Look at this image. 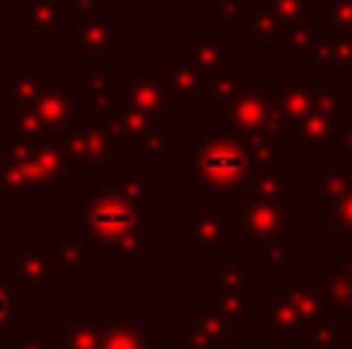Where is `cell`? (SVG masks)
<instances>
[{
  "label": "cell",
  "instance_id": "6da1fadb",
  "mask_svg": "<svg viewBox=\"0 0 352 349\" xmlns=\"http://www.w3.org/2000/svg\"><path fill=\"white\" fill-rule=\"evenodd\" d=\"M241 229L235 251L256 266H297V195H254L244 192Z\"/></svg>",
  "mask_w": 352,
  "mask_h": 349
},
{
  "label": "cell",
  "instance_id": "7a4b0ae2",
  "mask_svg": "<svg viewBox=\"0 0 352 349\" xmlns=\"http://www.w3.org/2000/svg\"><path fill=\"white\" fill-rule=\"evenodd\" d=\"M182 167L198 173L204 195H238L241 198L250 185L248 142L232 133H213L195 152L182 155Z\"/></svg>",
  "mask_w": 352,
  "mask_h": 349
},
{
  "label": "cell",
  "instance_id": "3957f363",
  "mask_svg": "<svg viewBox=\"0 0 352 349\" xmlns=\"http://www.w3.org/2000/svg\"><path fill=\"white\" fill-rule=\"evenodd\" d=\"M3 155L25 173L31 195H72V164L56 139H12L3 146Z\"/></svg>",
  "mask_w": 352,
  "mask_h": 349
},
{
  "label": "cell",
  "instance_id": "277c9868",
  "mask_svg": "<svg viewBox=\"0 0 352 349\" xmlns=\"http://www.w3.org/2000/svg\"><path fill=\"white\" fill-rule=\"evenodd\" d=\"M213 133H232L244 142L256 139V136H272V111H269L266 87L241 84L229 99L213 102Z\"/></svg>",
  "mask_w": 352,
  "mask_h": 349
},
{
  "label": "cell",
  "instance_id": "5b68a950",
  "mask_svg": "<svg viewBox=\"0 0 352 349\" xmlns=\"http://www.w3.org/2000/svg\"><path fill=\"white\" fill-rule=\"evenodd\" d=\"M210 306L217 309V313H223L226 319L238 322V325L254 319V313H256V275H254V266L244 263L238 251H229L223 257V263L213 269Z\"/></svg>",
  "mask_w": 352,
  "mask_h": 349
},
{
  "label": "cell",
  "instance_id": "8992f818",
  "mask_svg": "<svg viewBox=\"0 0 352 349\" xmlns=\"http://www.w3.org/2000/svg\"><path fill=\"white\" fill-rule=\"evenodd\" d=\"M140 223H142V210L133 207L115 185H102L84 210L87 251H99V247L109 251L124 232H130Z\"/></svg>",
  "mask_w": 352,
  "mask_h": 349
},
{
  "label": "cell",
  "instance_id": "52a82bcc",
  "mask_svg": "<svg viewBox=\"0 0 352 349\" xmlns=\"http://www.w3.org/2000/svg\"><path fill=\"white\" fill-rule=\"evenodd\" d=\"M241 229V210L217 207V210H182V251L186 254H229L235 251V238Z\"/></svg>",
  "mask_w": 352,
  "mask_h": 349
},
{
  "label": "cell",
  "instance_id": "ba28073f",
  "mask_svg": "<svg viewBox=\"0 0 352 349\" xmlns=\"http://www.w3.org/2000/svg\"><path fill=\"white\" fill-rule=\"evenodd\" d=\"M31 111L37 115L47 139H59L62 133H68L72 127H78V124H84L87 117H90L87 99L78 96L72 87L53 84V80H47V84L41 87V93H37L34 102H31Z\"/></svg>",
  "mask_w": 352,
  "mask_h": 349
},
{
  "label": "cell",
  "instance_id": "9c48e42d",
  "mask_svg": "<svg viewBox=\"0 0 352 349\" xmlns=\"http://www.w3.org/2000/svg\"><path fill=\"white\" fill-rule=\"evenodd\" d=\"M12 266L22 275V294L53 297L59 291L53 257H50V247L41 235H19L12 241Z\"/></svg>",
  "mask_w": 352,
  "mask_h": 349
},
{
  "label": "cell",
  "instance_id": "30bf717a",
  "mask_svg": "<svg viewBox=\"0 0 352 349\" xmlns=\"http://www.w3.org/2000/svg\"><path fill=\"white\" fill-rule=\"evenodd\" d=\"M241 334V325L213 306L182 309V349H226Z\"/></svg>",
  "mask_w": 352,
  "mask_h": 349
},
{
  "label": "cell",
  "instance_id": "8fae6325",
  "mask_svg": "<svg viewBox=\"0 0 352 349\" xmlns=\"http://www.w3.org/2000/svg\"><path fill=\"white\" fill-rule=\"evenodd\" d=\"M56 142H59L62 155L68 158V164H87V167H99V170H111L115 167L118 152L109 136L102 133V127L93 121V115L84 124L72 127L68 133H62Z\"/></svg>",
  "mask_w": 352,
  "mask_h": 349
},
{
  "label": "cell",
  "instance_id": "7c38bea8",
  "mask_svg": "<svg viewBox=\"0 0 352 349\" xmlns=\"http://www.w3.org/2000/svg\"><path fill=\"white\" fill-rule=\"evenodd\" d=\"M12 19L34 43H53L62 28H72L68 0H16Z\"/></svg>",
  "mask_w": 352,
  "mask_h": 349
},
{
  "label": "cell",
  "instance_id": "4fadbf2b",
  "mask_svg": "<svg viewBox=\"0 0 352 349\" xmlns=\"http://www.w3.org/2000/svg\"><path fill=\"white\" fill-rule=\"evenodd\" d=\"M269 111H272V136L278 142H291L297 127L312 115V93L309 87H287V84H266Z\"/></svg>",
  "mask_w": 352,
  "mask_h": 349
},
{
  "label": "cell",
  "instance_id": "5bb4252c",
  "mask_svg": "<svg viewBox=\"0 0 352 349\" xmlns=\"http://www.w3.org/2000/svg\"><path fill=\"white\" fill-rule=\"evenodd\" d=\"M322 297L324 315L340 322H352V251H340L337 260L324 269L322 278H312Z\"/></svg>",
  "mask_w": 352,
  "mask_h": 349
},
{
  "label": "cell",
  "instance_id": "9a60e30c",
  "mask_svg": "<svg viewBox=\"0 0 352 349\" xmlns=\"http://www.w3.org/2000/svg\"><path fill=\"white\" fill-rule=\"evenodd\" d=\"M161 84L167 90V105L173 111H198L201 99H204V80H201L198 68L186 59L182 53H173L167 59L164 71H158Z\"/></svg>",
  "mask_w": 352,
  "mask_h": 349
},
{
  "label": "cell",
  "instance_id": "2e32d148",
  "mask_svg": "<svg viewBox=\"0 0 352 349\" xmlns=\"http://www.w3.org/2000/svg\"><path fill=\"white\" fill-rule=\"evenodd\" d=\"M115 99L121 105H130L136 111H146L155 117H170V105H167V90L161 84L158 74L130 68L127 78L115 80Z\"/></svg>",
  "mask_w": 352,
  "mask_h": 349
},
{
  "label": "cell",
  "instance_id": "e0dca14e",
  "mask_svg": "<svg viewBox=\"0 0 352 349\" xmlns=\"http://www.w3.org/2000/svg\"><path fill=\"white\" fill-rule=\"evenodd\" d=\"M250 325H254L256 337H278L281 349H297L300 337H303V325L294 315L291 303L281 297V291L278 294H269L263 300V306H256Z\"/></svg>",
  "mask_w": 352,
  "mask_h": 349
},
{
  "label": "cell",
  "instance_id": "ac0fdd59",
  "mask_svg": "<svg viewBox=\"0 0 352 349\" xmlns=\"http://www.w3.org/2000/svg\"><path fill=\"white\" fill-rule=\"evenodd\" d=\"M179 53L198 68L201 80H204V90H207V84L213 80V74L219 71V65L229 56V49H226V28L223 25H204L192 41L182 43Z\"/></svg>",
  "mask_w": 352,
  "mask_h": 349
},
{
  "label": "cell",
  "instance_id": "d6986e66",
  "mask_svg": "<svg viewBox=\"0 0 352 349\" xmlns=\"http://www.w3.org/2000/svg\"><path fill=\"white\" fill-rule=\"evenodd\" d=\"M124 41H130V31L118 25L115 19H84V22L74 25L72 53L80 59H90V56L109 53Z\"/></svg>",
  "mask_w": 352,
  "mask_h": 349
},
{
  "label": "cell",
  "instance_id": "ffe728a7",
  "mask_svg": "<svg viewBox=\"0 0 352 349\" xmlns=\"http://www.w3.org/2000/svg\"><path fill=\"white\" fill-rule=\"evenodd\" d=\"M53 340L59 349H99L102 344V309L74 306L68 322H59Z\"/></svg>",
  "mask_w": 352,
  "mask_h": 349
},
{
  "label": "cell",
  "instance_id": "44dd1931",
  "mask_svg": "<svg viewBox=\"0 0 352 349\" xmlns=\"http://www.w3.org/2000/svg\"><path fill=\"white\" fill-rule=\"evenodd\" d=\"M346 130H349L346 124L331 121V117L312 111L297 127L291 142H294V148H297V155H337L343 146V133H346Z\"/></svg>",
  "mask_w": 352,
  "mask_h": 349
},
{
  "label": "cell",
  "instance_id": "7402d4cb",
  "mask_svg": "<svg viewBox=\"0 0 352 349\" xmlns=\"http://www.w3.org/2000/svg\"><path fill=\"white\" fill-rule=\"evenodd\" d=\"M306 59L324 71H352V31H331L316 25V37Z\"/></svg>",
  "mask_w": 352,
  "mask_h": 349
},
{
  "label": "cell",
  "instance_id": "603a6c76",
  "mask_svg": "<svg viewBox=\"0 0 352 349\" xmlns=\"http://www.w3.org/2000/svg\"><path fill=\"white\" fill-rule=\"evenodd\" d=\"M111 185H115L133 207H140V210L158 207V173L148 170L146 164L111 167Z\"/></svg>",
  "mask_w": 352,
  "mask_h": 349
},
{
  "label": "cell",
  "instance_id": "cb8c5ba5",
  "mask_svg": "<svg viewBox=\"0 0 352 349\" xmlns=\"http://www.w3.org/2000/svg\"><path fill=\"white\" fill-rule=\"evenodd\" d=\"M152 251H158V226L155 223H140L130 232H124L115 245L109 247L111 263L118 269H133V266H142V260Z\"/></svg>",
  "mask_w": 352,
  "mask_h": 349
},
{
  "label": "cell",
  "instance_id": "d4e9b609",
  "mask_svg": "<svg viewBox=\"0 0 352 349\" xmlns=\"http://www.w3.org/2000/svg\"><path fill=\"white\" fill-rule=\"evenodd\" d=\"M238 37L244 43H266V41H278L281 37V25L275 19V12L269 10L266 0H241L238 3Z\"/></svg>",
  "mask_w": 352,
  "mask_h": 349
},
{
  "label": "cell",
  "instance_id": "484cf974",
  "mask_svg": "<svg viewBox=\"0 0 352 349\" xmlns=\"http://www.w3.org/2000/svg\"><path fill=\"white\" fill-rule=\"evenodd\" d=\"M352 189V173L343 167H312L309 170V207L328 210Z\"/></svg>",
  "mask_w": 352,
  "mask_h": 349
},
{
  "label": "cell",
  "instance_id": "4316f807",
  "mask_svg": "<svg viewBox=\"0 0 352 349\" xmlns=\"http://www.w3.org/2000/svg\"><path fill=\"white\" fill-rule=\"evenodd\" d=\"M281 297L291 303L294 315L300 319L303 325V337L309 334V328L316 322L324 319V306H322V297L316 291V282H297V278H285L281 282Z\"/></svg>",
  "mask_w": 352,
  "mask_h": 349
},
{
  "label": "cell",
  "instance_id": "83f0119b",
  "mask_svg": "<svg viewBox=\"0 0 352 349\" xmlns=\"http://www.w3.org/2000/svg\"><path fill=\"white\" fill-rule=\"evenodd\" d=\"M84 84H87V105H90V115H102V111L115 109V80L111 71L99 62V56H90L84 68Z\"/></svg>",
  "mask_w": 352,
  "mask_h": 349
},
{
  "label": "cell",
  "instance_id": "f1b7e54d",
  "mask_svg": "<svg viewBox=\"0 0 352 349\" xmlns=\"http://www.w3.org/2000/svg\"><path fill=\"white\" fill-rule=\"evenodd\" d=\"M31 198L34 195L25 183V173L0 152V210H28Z\"/></svg>",
  "mask_w": 352,
  "mask_h": 349
},
{
  "label": "cell",
  "instance_id": "f546056e",
  "mask_svg": "<svg viewBox=\"0 0 352 349\" xmlns=\"http://www.w3.org/2000/svg\"><path fill=\"white\" fill-rule=\"evenodd\" d=\"M87 245L80 238H65L59 241V247L50 251L53 257V269H56V278L62 282H84L87 278Z\"/></svg>",
  "mask_w": 352,
  "mask_h": 349
},
{
  "label": "cell",
  "instance_id": "4dcf8cb0",
  "mask_svg": "<svg viewBox=\"0 0 352 349\" xmlns=\"http://www.w3.org/2000/svg\"><path fill=\"white\" fill-rule=\"evenodd\" d=\"M309 93H312V111L316 115H324L331 121H340L346 127H352V99L349 96H343L337 87L322 84V80H312Z\"/></svg>",
  "mask_w": 352,
  "mask_h": 349
},
{
  "label": "cell",
  "instance_id": "1f68e13d",
  "mask_svg": "<svg viewBox=\"0 0 352 349\" xmlns=\"http://www.w3.org/2000/svg\"><path fill=\"white\" fill-rule=\"evenodd\" d=\"M43 84H47V71L43 68L16 71V78L10 80V87L0 96V109H25V105H31Z\"/></svg>",
  "mask_w": 352,
  "mask_h": 349
},
{
  "label": "cell",
  "instance_id": "d6a6232c",
  "mask_svg": "<svg viewBox=\"0 0 352 349\" xmlns=\"http://www.w3.org/2000/svg\"><path fill=\"white\" fill-rule=\"evenodd\" d=\"M99 349H155V344L140 322H102Z\"/></svg>",
  "mask_w": 352,
  "mask_h": 349
},
{
  "label": "cell",
  "instance_id": "836d02e7",
  "mask_svg": "<svg viewBox=\"0 0 352 349\" xmlns=\"http://www.w3.org/2000/svg\"><path fill=\"white\" fill-rule=\"evenodd\" d=\"M281 142L272 136H256L248 139V164H250V179H260L266 173L281 167Z\"/></svg>",
  "mask_w": 352,
  "mask_h": 349
},
{
  "label": "cell",
  "instance_id": "e575fe53",
  "mask_svg": "<svg viewBox=\"0 0 352 349\" xmlns=\"http://www.w3.org/2000/svg\"><path fill=\"white\" fill-rule=\"evenodd\" d=\"M136 158H140V164H146L148 170L161 173L167 170V167L173 164V146H170V130H161V133H152L146 136V139L136 146Z\"/></svg>",
  "mask_w": 352,
  "mask_h": 349
},
{
  "label": "cell",
  "instance_id": "d590c367",
  "mask_svg": "<svg viewBox=\"0 0 352 349\" xmlns=\"http://www.w3.org/2000/svg\"><path fill=\"white\" fill-rule=\"evenodd\" d=\"M241 87V56L238 53H229L226 56V62L219 65V71L213 74V80L207 84L204 90V99H210V102H219V99H229L232 93Z\"/></svg>",
  "mask_w": 352,
  "mask_h": 349
},
{
  "label": "cell",
  "instance_id": "8d00e7d4",
  "mask_svg": "<svg viewBox=\"0 0 352 349\" xmlns=\"http://www.w3.org/2000/svg\"><path fill=\"white\" fill-rule=\"evenodd\" d=\"M266 3L278 19L281 31L294 25H312V0H266Z\"/></svg>",
  "mask_w": 352,
  "mask_h": 349
},
{
  "label": "cell",
  "instance_id": "74e56055",
  "mask_svg": "<svg viewBox=\"0 0 352 349\" xmlns=\"http://www.w3.org/2000/svg\"><path fill=\"white\" fill-rule=\"evenodd\" d=\"M316 16L322 19V28L352 31V0H322Z\"/></svg>",
  "mask_w": 352,
  "mask_h": 349
},
{
  "label": "cell",
  "instance_id": "f35d334b",
  "mask_svg": "<svg viewBox=\"0 0 352 349\" xmlns=\"http://www.w3.org/2000/svg\"><path fill=\"white\" fill-rule=\"evenodd\" d=\"M316 37V25H294V28L281 31V53L285 56H306Z\"/></svg>",
  "mask_w": 352,
  "mask_h": 349
},
{
  "label": "cell",
  "instance_id": "ab89813d",
  "mask_svg": "<svg viewBox=\"0 0 352 349\" xmlns=\"http://www.w3.org/2000/svg\"><path fill=\"white\" fill-rule=\"evenodd\" d=\"M306 340H309L312 349H340V328H337L334 319L324 315L322 322H316V325L309 328Z\"/></svg>",
  "mask_w": 352,
  "mask_h": 349
},
{
  "label": "cell",
  "instance_id": "60d3db41",
  "mask_svg": "<svg viewBox=\"0 0 352 349\" xmlns=\"http://www.w3.org/2000/svg\"><path fill=\"white\" fill-rule=\"evenodd\" d=\"M328 220H331V226H334L337 235L352 238V189L337 204H331L328 207Z\"/></svg>",
  "mask_w": 352,
  "mask_h": 349
},
{
  "label": "cell",
  "instance_id": "b9f144b4",
  "mask_svg": "<svg viewBox=\"0 0 352 349\" xmlns=\"http://www.w3.org/2000/svg\"><path fill=\"white\" fill-rule=\"evenodd\" d=\"M238 3H241V0H219V3L213 6V12H210L213 25H223V28L235 25L238 22Z\"/></svg>",
  "mask_w": 352,
  "mask_h": 349
},
{
  "label": "cell",
  "instance_id": "7bdbcfd3",
  "mask_svg": "<svg viewBox=\"0 0 352 349\" xmlns=\"http://www.w3.org/2000/svg\"><path fill=\"white\" fill-rule=\"evenodd\" d=\"M16 319V294L0 282V334L6 331V325Z\"/></svg>",
  "mask_w": 352,
  "mask_h": 349
},
{
  "label": "cell",
  "instance_id": "ee69618b",
  "mask_svg": "<svg viewBox=\"0 0 352 349\" xmlns=\"http://www.w3.org/2000/svg\"><path fill=\"white\" fill-rule=\"evenodd\" d=\"M312 74H309V68H285L281 71V80L278 84H287V87H309L312 84Z\"/></svg>",
  "mask_w": 352,
  "mask_h": 349
},
{
  "label": "cell",
  "instance_id": "f6af8a7d",
  "mask_svg": "<svg viewBox=\"0 0 352 349\" xmlns=\"http://www.w3.org/2000/svg\"><path fill=\"white\" fill-rule=\"evenodd\" d=\"M16 349H59L53 340V334H25L16 344Z\"/></svg>",
  "mask_w": 352,
  "mask_h": 349
},
{
  "label": "cell",
  "instance_id": "bcb514c9",
  "mask_svg": "<svg viewBox=\"0 0 352 349\" xmlns=\"http://www.w3.org/2000/svg\"><path fill=\"white\" fill-rule=\"evenodd\" d=\"M16 78V56L12 53H0V96L10 87V80Z\"/></svg>",
  "mask_w": 352,
  "mask_h": 349
},
{
  "label": "cell",
  "instance_id": "7dc6e473",
  "mask_svg": "<svg viewBox=\"0 0 352 349\" xmlns=\"http://www.w3.org/2000/svg\"><path fill=\"white\" fill-rule=\"evenodd\" d=\"M340 152H352V127L343 133V146H340Z\"/></svg>",
  "mask_w": 352,
  "mask_h": 349
},
{
  "label": "cell",
  "instance_id": "c3c4849f",
  "mask_svg": "<svg viewBox=\"0 0 352 349\" xmlns=\"http://www.w3.org/2000/svg\"><path fill=\"white\" fill-rule=\"evenodd\" d=\"M0 247H3V214H0Z\"/></svg>",
  "mask_w": 352,
  "mask_h": 349
},
{
  "label": "cell",
  "instance_id": "681fc988",
  "mask_svg": "<svg viewBox=\"0 0 352 349\" xmlns=\"http://www.w3.org/2000/svg\"><path fill=\"white\" fill-rule=\"evenodd\" d=\"M0 37H3V3H0Z\"/></svg>",
  "mask_w": 352,
  "mask_h": 349
},
{
  "label": "cell",
  "instance_id": "f907efd6",
  "mask_svg": "<svg viewBox=\"0 0 352 349\" xmlns=\"http://www.w3.org/2000/svg\"><path fill=\"white\" fill-rule=\"evenodd\" d=\"M318 3H322V0H312V16H316V12H318Z\"/></svg>",
  "mask_w": 352,
  "mask_h": 349
},
{
  "label": "cell",
  "instance_id": "816d5d0a",
  "mask_svg": "<svg viewBox=\"0 0 352 349\" xmlns=\"http://www.w3.org/2000/svg\"><path fill=\"white\" fill-rule=\"evenodd\" d=\"M109 3H118V0H109Z\"/></svg>",
  "mask_w": 352,
  "mask_h": 349
},
{
  "label": "cell",
  "instance_id": "f5cc1de1",
  "mask_svg": "<svg viewBox=\"0 0 352 349\" xmlns=\"http://www.w3.org/2000/svg\"><path fill=\"white\" fill-rule=\"evenodd\" d=\"M349 241H352V238H349ZM349 251H352V247H349Z\"/></svg>",
  "mask_w": 352,
  "mask_h": 349
},
{
  "label": "cell",
  "instance_id": "db71d44e",
  "mask_svg": "<svg viewBox=\"0 0 352 349\" xmlns=\"http://www.w3.org/2000/svg\"><path fill=\"white\" fill-rule=\"evenodd\" d=\"M346 349H352V346H346Z\"/></svg>",
  "mask_w": 352,
  "mask_h": 349
},
{
  "label": "cell",
  "instance_id": "11a10c76",
  "mask_svg": "<svg viewBox=\"0 0 352 349\" xmlns=\"http://www.w3.org/2000/svg\"><path fill=\"white\" fill-rule=\"evenodd\" d=\"M340 349H343V346H340Z\"/></svg>",
  "mask_w": 352,
  "mask_h": 349
}]
</instances>
